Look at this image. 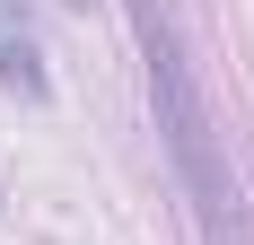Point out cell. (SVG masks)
<instances>
[{
    "label": "cell",
    "instance_id": "cell-1",
    "mask_svg": "<svg viewBox=\"0 0 254 245\" xmlns=\"http://www.w3.org/2000/svg\"><path fill=\"white\" fill-rule=\"evenodd\" d=\"M131 18H140V44H149V79H158V105H167V140H176V167H184V184L202 193V210L219 219L237 193H228V175L210 167V114H202V97H193V79H184L176 44H167V18H158L149 0H131Z\"/></svg>",
    "mask_w": 254,
    "mask_h": 245
},
{
    "label": "cell",
    "instance_id": "cell-2",
    "mask_svg": "<svg viewBox=\"0 0 254 245\" xmlns=\"http://www.w3.org/2000/svg\"><path fill=\"white\" fill-rule=\"evenodd\" d=\"M0 88H44V53H35V26H26L18 0H0Z\"/></svg>",
    "mask_w": 254,
    "mask_h": 245
}]
</instances>
